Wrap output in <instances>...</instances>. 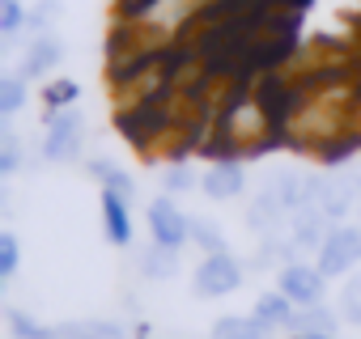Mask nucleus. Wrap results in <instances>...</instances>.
<instances>
[{
	"label": "nucleus",
	"instance_id": "nucleus-1",
	"mask_svg": "<svg viewBox=\"0 0 361 339\" xmlns=\"http://www.w3.org/2000/svg\"><path fill=\"white\" fill-rule=\"evenodd\" d=\"M85 148V115L77 106L47 110V132H43V157L47 161H77Z\"/></svg>",
	"mask_w": 361,
	"mask_h": 339
},
{
	"label": "nucleus",
	"instance_id": "nucleus-2",
	"mask_svg": "<svg viewBox=\"0 0 361 339\" xmlns=\"http://www.w3.org/2000/svg\"><path fill=\"white\" fill-rule=\"evenodd\" d=\"M314 263L323 267L327 280H348L357 267H361V225H331L327 242L319 246Z\"/></svg>",
	"mask_w": 361,
	"mask_h": 339
},
{
	"label": "nucleus",
	"instance_id": "nucleus-3",
	"mask_svg": "<svg viewBox=\"0 0 361 339\" xmlns=\"http://www.w3.org/2000/svg\"><path fill=\"white\" fill-rule=\"evenodd\" d=\"M247 280V267H243V259L238 255H230V250H217V255H204L200 263H196V276H192V284H196V293L200 297H230V293H238V284Z\"/></svg>",
	"mask_w": 361,
	"mask_h": 339
},
{
	"label": "nucleus",
	"instance_id": "nucleus-4",
	"mask_svg": "<svg viewBox=\"0 0 361 339\" xmlns=\"http://www.w3.org/2000/svg\"><path fill=\"white\" fill-rule=\"evenodd\" d=\"M276 288H281L298 309L327 301V276H323V267H319L314 259H293V263H285Z\"/></svg>",
	"mask_w": 361,
	"mask_h": 339
},
{
	"label": "nucleus",
	"instance_id": "nucleus-5",
	"mask_svg": "<svg viewBox=\"0 0 361 339\" xmlns=\"http://www.w3.org/2000/svg\"><path fill=\"white\" fill-rule=\"evenodd\" d=\"M145 221H149V238L161 242V246L183 250V246L192 242V217L174 204V196H157V200H149Z\"/></svg>",
	"mask_w": 361,
	"mask_h": 339
},
{
	"label": "nucleus",
	"instance_id": "nucleus-6",
	"mask_svg": "<svg viewBox=\"0 0 361 339\" xmlns=\"http://www.w3.org/2000/svg\"><path fill=\"white\" fill-rule=\"evenodd\" d=\"M314 208L331 225H340L357 208V174H323V179H314Z\"/></svg>",
	"mask_w": 361,
	"mask_h": 339
},
{
	"label": "nucleus",
	"instance_id": "nucleus-7",
	"mask_svg": "<svg viewBox=\"0 0 361 339\" xmlns=\"http://www.w3.org/2000/svg\"><path fill=\"white\" fill-rule=\"evenodd\" d=\"M327 234H331V221L310 204V208H298L293 217H289V229H285V238H289V246H293V255L302 259V250L306 255H319V246L327 242Z\"/></svg>",
	"mask_w": 361,
	"mask_h": 339
},
{
	"label": "nucleus",
	"instance_id": "nucleus-8",
	"mask_svg": "<svg viewBox=\"0 0 361 339\" xmlns=\"http://www.w3.org/2000/svg\"><path fill=\"white\" fill-rule=\"evenodd\" d=\"M200 187H204L209 200L230 204V200H238V196L247 191V170H243V161H234V157H217V161L204 170Z\"/></svg>",
	"mask_w": 361,
	"mask_h": 339
},
{
	"label": "nucleus",
	"instance_id": "nucleus-9",
	"mask_svg": "<svg viewBox=\"0 0 361 339\" xmlns=\"http://www.w3.org/2000/svg\"><path fill=\"white\" fill-rule=\"evenodd\" d=\"M268 191L285 204V212L293 217L298 208H310L314 204V179H306L302 170H276L268 179Z\"/></svg>",
	"mask_w": 361,
	"mask_h": 339
},
{
	"label": "nucleus",
	"instance_id": "nucleus-10",
	"mask_svg": "<svg viewBox=\"0 0 361 339\" xmlns=\"http://www.w3.org/2000/svg\"><path fill=\"white\" fill-rule=\"evenodd\" d=\"M60 60H64V47H60V39L56 34H35L30 43H26V51H22V77L26 81H39V77H47L51 68H60Z\"/></svg>",
	"mask_w": 361,
	"mask_h": 339
},
{
	"label": "nucleus",
	"instance_id": "nucleus-11",
	"mask_svg": "<svg viewBox=\"0 0 361 339\" xmlns=\"http://www.w3.org/2000/svg\"><path fill=\"white\" fill-rule=\"evenodd\" d=\"M247 225H251L259 238H281V229H289V212H285V204L264 187V191L251 200V208H247Z\"/></svg>",
	"mask_w": 361,
	"mask_h": 339
},
{
	"label": "nucleus",
	"instance_id": "nucleus-12",
	"mask_svg": "<svg viewBox=\"0 0 361 339\" xmlns=\"http://www.w3.org/2000/svg\"><path fill=\"white\" fill-rule=\"evenodd\" d=\"M102 234L111 246H132V200L115 196V191H102Z\"/></svg>",
	"mask_w": 361,
	"mask_h": 339
},
{
	"label": "nucleus",
	"instance_id": "nucleus-13",
	"mask_svg": "<svg viewBox=\"0 0 361 339\" xmlns=\"http://www.w3.org/2000/svg\"><path fill=\"white\" fill-rule=\"evenodd\" d=\"M251 314L268 326V335H276V331H293V322H298V305L276 288V293H259L255 297V305H251Z\"/></svg>",
	"mask_w": 361,
	"mask_h": 339
},
{
	"label": "nucleus",
	"instance_id": "nucleus-14",
	"mask_svg": "<svg viewBox=\"0 0 361 339\" xmlns=\"http://www.w3.org/2000/svg\"><path fill=\"white\" fill-rule=\"evenodd\" d=\"M136 271H140L145 280H170V276L178 271V250L149 238V246L136 250Z\"/></svg>",
	"mask_w": 361,
	"mask_h": 339
},
{
	"label": "nucleus",
	"instance_id": "nucleus-15",
	"mask_svg": "<svg viewBox=\"0 0 361 339\" xmlns=\"http://www.w3.org/2000/svg\"><path fill=\"white\" fill-rule=\"evenodd\" d=\"M213 339H268V326L255 314H221L213 322Z\"/></svg>",
	"mask_w": 361,
	"mask_h": 339
},
{
	"label": "nucleus",
	"instance_id": "nucleus-16",
	"mask_svg": "<svg viewBox=\"0 0 361 339\" xmlns=\"http://www.w3.org/2000/svg\"><path fill=\"white\" fill-rule=\"evenodd\" d=\"M336 326H340V309H331L327 301H319V305H306V309H298L293 335H331Z\"/></svg>",
	"mask_w": 361,
	"mask_h": 339
},
{
	"label": "nucleus",
	"instance_id": "nucleus-17",
	"mask_svg": "<svg viewBox=\"0 0 361 339\" xmlns=\"http://www.w3.org/2000/svg\"><path fill=\"white\" fill-rule=\"evenodd\" d=\"M90 174L102 183V191H115V196H123V200H136V183H132V174H128L123 165L98 157V161H90Z\"/></svg>",
	"mask_w": 361,
	"mask_h": 339
},
{
	"label": "nucleus",
	"instance_id": "nucleus-18",
	"mask_svg": "<svg viewBox=\"0 0 361 339\" xmlns=\"http://www.w3.org/2000/svg\"><path fill=\"white\" fill-rule=\"evenodd\" d=\"M200 179H204V174H196L188 161H170L166 174H161V187H166V196H188V191L200 187Z\"/></svg>",
	"mask_w": 361,
	"mask_h": 339
},
{
	"label": "nucleus",
	"instance_id": "nucleus-19",
	"mask_svg": "<svg viewBox=\"0 0 361 339\" xmlns=\"http://www.w3.org/2000/svg\"><path fill=\"white\" fill-rule=\"evenodd\" d=\"M22 106H26V77L22 72L0 77V119H13Z\"/></svg>",
	"mask_w": 361,
	"mask_h": 339
},
{
	"label": "nucleus",
	"instance_id": "nucleus-20",
	"mask_svg": "<svg viewBox=\"0 0 361 339\" xmlns=\"http://www.w3.org/2000/svg\"><path fill=\"white\" fill-rule=\"evenodd\" d=\"M9 331H13V339H56V326L30 318L26 309H9Z\"/></svg>",
	"mask_w": 361,
	"mask_h": 339
},
{
	"label": "nucleus",
	"instance_id": "nucleus-21",
	"mask_svg": "<svg viewBox=\"0 0 361 339\" xmlns=\"http://www.w3.org/2000/svg\"><path fill=\"white\" fill-rule=\"evenodd\" d=\"M26 26H30V13H26L22 0H0V34L13 43Z\"/></svg>",
	"mask_w": 361,
	"mask_h": 339
},
{
	"label": "nucleus",
	"instance_id": "nucleus-22",
	"mask_svg": "<svg viewBox=\"0 0 361 339\" xmlns=\"http://www.w3.org/2000/svg\"><path fill=\"white\" fill-rule=\"evenodd\" d=\"M340 318L344 322H353V326H361V271H353L348 280H344V288H340Z\"/></svg>",
	"mask_w": 361,
	"mask_h": 339
},
{
	"label": "nucleus",
	"instance_id": "nucleus-23",
	"mask_svg": "<svg viewBox=\"0 0 361 339\" xmlns=\"http://www.w3.org/2000/svg\"><path fill=\"white\" fill-rule=\"evenodd\" d=\"M192 242H196L204 255L226 250V234L217 229V221H204V217H192Z\"/></svg>",
	"mask_w": 361,
	"mask_h": 339
},
{
	"label": "nucleus",
	"instance_id": "nucleus-24",
	"mask_svg": "<svg viewBox=\"0 0 361 339\" xmlns=\"http://www.w3.org/2000/svg\"><path fill=\"white\" fill-rule=\"evenodd\" d=\"M18 170H22V140L5 123V127H0V174L9 179V174H18Z\"/></svg>",
	"mask_w": 361,
	"mask_h": 339
},
{
	"label": "nucleus",
	"instance_id": "nucleus-25",
	"mask_svg": "<svg viewBox=\"0 0 361 339\" xmlns=\"http://www.w3.org/2000/svg\"><path fill=\"white\" fill-rule=\"evenodd\" d=\"M77 98H81V89H77V81H51L47 89H43V106L47 110H64V106H77Z\"/></svg>",
	"mask_w": 361,
	"mask_h": 339
},
{
	"label": "nucleus",
	"instance_id": "nucleus-26",
	"mask_svg": "<svg viewBox=\"0 0 361 339\" xmlns=\"http://www.w3.org/2000/svg\"><path fill=\"white\" fill-rule=\"evenodd\" d=\"M18 263H22V242H18L13 229H5V234H0V280H13Z\"/></svg>",
	"mask_w": 361,
	"mask_h": 339
},
{
	"label": "nucleus",
	"instance_id": "nucleus-27",
	"mask_svg": "<svg viewBox=\"0 0 361 339\" xmlns=\"http://www.w3.org/2000/svg\"><path fill=\"white\" fill-rule=\"evenodd\" d=\"M56 18H60V5H56V0H43L39 9H30V30L35 34H51Z\"/></svg>",
	"mask_w": 361,
	"mask_h": 339
},
{
	"label": "nucleus",
	"instance_id": "nucleus-28",
	"mask_svg": "<svg viewBox=\"0 0 361 339\" xmlns=\"http://www.w3.org/2000/svg\"><path fill=\"white\" fill-rule=\"evenodd\" d=\"M357 212H361V170H357Z\"/></svg>",
	"mask_w": 361,
	"mask_h": 339
},
{
	"label": "nucleus",
	"instance_id": "nucleus-29",
	"mask_svg": "<svg viewBox=\"0 0 361 339\" xmlns=\"http://www.w3.org/2000/svg\"><path fill=\"white\" fill-rule=\"evenodd\" d=\"M293 339H336V335H293Z\"/></svg>",
	"mask_w": 361,
	"mask_h": 339
}]
</instances>
